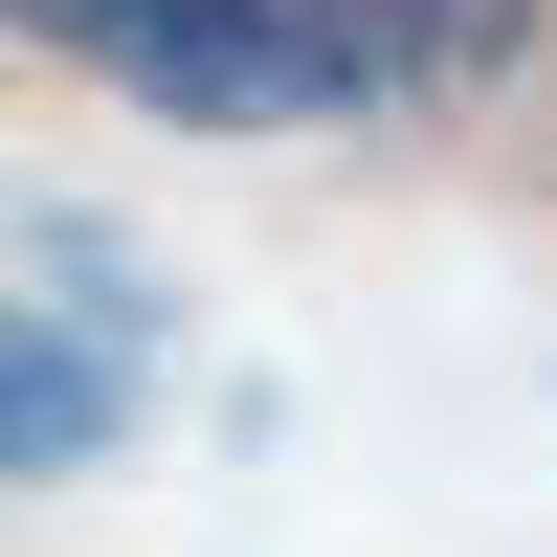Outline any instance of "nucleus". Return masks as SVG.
I'll return each instance as SVG.
<instances>
[{
  "label": "nucleus",
  "mask_w": 557,
  "mask_h": 557,
  "mask_svg": "<svg viewBox=\"0 0 557 557\" xmlns=\"http://www.w3.org/2000/svg\"><path fill=\"white\" fill-rule=\"evenodd\" d=\"M0 45L89 67L157 134H335L357 112V67L312 45V0H0Z\"/></svg>",
  "instance_id": "f257e3e1"
},
{
  "label": "nucleus",
  "mask_w": 557,
  "mask_h": 557,
  "mask_svg": "<svg viewBox=\"0 0 557 557\" xmlns=\"http://www.w3.org/2000/svg\"><path fill=\"white\" fill-rule=\"evenodd\" d=\"M112 446H134V357L89 335V312L0 290V491H67V469H112Z\"/></svg>",
  "instance_id": "f03ea898"
},
{
  "label": "nucleus",
  "mask_w": 557,
  "mask_h": 557,
  "mask_svg": "<svg viewBox=\"0 0 557 557\" xmlns=\"http://www.w3.org/2000/svg\"><path fill=\"white\" fill-rule=\"evenodd\" d=\"M312 45H335L357 112H380V89H491L535 45V0H312Z\"/></svg>",
  "instance_id": "7ed1b4c3"
}]
</instances>
